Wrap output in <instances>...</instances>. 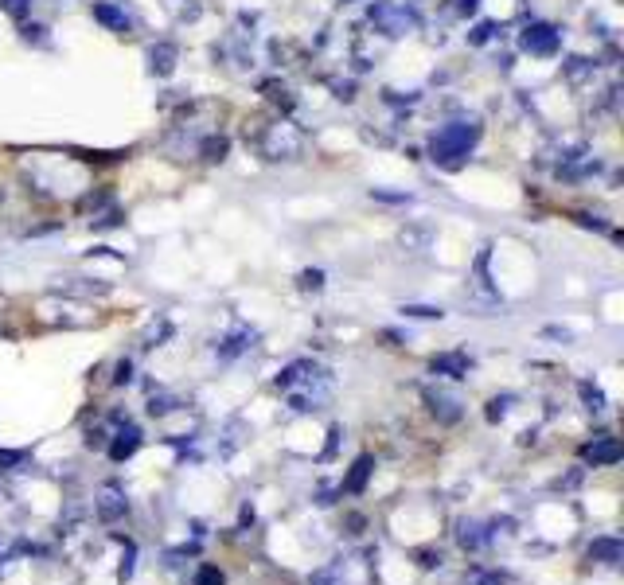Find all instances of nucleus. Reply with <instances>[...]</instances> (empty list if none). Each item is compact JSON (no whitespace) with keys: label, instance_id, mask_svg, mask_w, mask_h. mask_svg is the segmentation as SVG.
Segmentation results:
<instances>
[{"label":"nucleus","instance_id":"1","mask_svg":"<svg viewBox=\"0 0 624 585\" xmlns=\"http://www.w3.org/2000/svg\"><path fill=\"white\" fill-rule=\"evenodd\" d=\"M476 125H449V129H441L437 137H433V160H457V156H465L472 149V141H476Z\"/></svg>","mask_w":624,"mask_h":585},{"label":"nucleus","instance_id":"2","mask_svg":"<svg viewBox=\"0 0 624 585\" xmlns=\"http://www.w3.org/2000/svg\"><path fill=\"white\" fill-rule=\"evenodd\" d=\"M523 47L535 51V55H554V51H558V32H554L550 24H531V28L523 32Z\"/></svg>","mask_w":624,"mask_h":585},{"label":"nucleus","instance_id":"3","mask_svg":"<svg viewBox=\"0 0 624 585\" xmlns=\"http://www.w3.org/2000/svg\"><path fill=\"white\" fill-rule=\"evenodd\" d=\"M585 461L597 468V465H617L621 461V445L613 441V437H605V441H597V445H589L585 449Z\"/></svg>","mask_w":624,"mask_h":585},{"label":"nucleus","instance_id":"4","mask_svg":"<svg viewBox=\"0 0 624 585\" xmlns=\"http://www.w3.org/2000/svg\"><path fill=\"white\" fill-rule=\"evenodd\" d=\"M137 445H141V429L125 426L121 433H117L114 445H110V457H114V461H129V457L137 453Z\"/></svg>","mask_w":624,"mask_h":585},{"label":"nucleus","instance_id":"5","mask_svg":"<svg viewBox=\"0 0 624 585\" xmlns=\"http://www.w3.org/2000/svg\"><path fill=\"white\" fill-rule=\"evenodd\" d=\"M621 554H624V546L617 543V539H593V543H589V558H593V562L617 566V562H621Z\"/></svg>","mask_w":624,"mask_h":585},{"label":"nucleus","instance_id":"6","mask_svg":"<svg viewBox=\"0 0 624 585\" xmlns=\"http://www.w3.org/2000/svg\"><path fill=\"white\" fill-rule=\"evenodd\" d=\"M371 468H375V461H371V457H359V461L351 465V476L344 480V488H348L351 496H359V492L367 488V476H371Z\"/></svg>","mask_w":624,"mask_h":585},{"label":"nucleus","instance_id":"7","mask_svg":"<svg viewBox=\"0 0 624 585\" xmlns=\"http://www.w3.org/2000/svg\"><path fill=\"white\" fill-rule=\"evenodd\" d=\"M94 20H102V24H106V28H114V32H129L125 12H117L114 4H94Z\"/></svg>","mask_w":624,"mask_h":585},{"label":"nucleus","instance_id":"8","mask_svg":"<svg viewBox=\"0 0 624 585\" xmlns=\"http://www.w3.org/2000/svg\"><path fill=\"white\" fill-rule=\"evenodd\" d=\"M121 511H125V500H121L117 492H106L102 504H98V515H102V519H117Z\"/></svg>","mask_w":624,"mask_h":585},{"label":"nucleus","instance_id":"9","mask_svg":"<svg viewBox=\"0 0 624 585\" xmlns=\"http://www.w3.org/2000/svg\"><path fill=\"white\" fill-rule=\"evenodd\" d=\"M433 371H449L453 379H461V371H465V359H461V355H441V359H433Z\"/></svg>","mask_w":624,"mask_h":585},{"label":"nucleus","instance_id":"10","mask_svg":"<svg viewBox=\"0 0 624 585\" xmlns=\"http://www.w3.org/2000/svg\"><path fill=\"white\" fill-rule=\"evenodd\" d=\"M195 585H223V574H219L215 566H203L199 578H195Z\"/></svg>","mask_w":624,"mask_h":585},{"label":"nucleus","instance_id":"11","mask_svg":"<svg viewBox=\"0 0 624 585\" xmlns=\"http://www.w3.org/2000/svg\"><path fill=\"white\" fill-rule=\"evenodd\" d=\"M476 531H480L476 523H465V527H461V543H465V546H480V535H476Z\"/></svg>","mask_w":624,"mask_h":585},{"label":"nucleus","instance_id":"12","mask_svg":"<svg viewBox=\"0 0 624 585\" xmlns=\"http://www.w3.org/2000/svg\"><path fill=\"white\" fill-rule=\"evenodd\" d=\"M582 394H585V402H589V410H601V394L589 387V383L582 387Z\"/></svg>","mask_w":624,"mask_h":585},{"label":"nucleus","instance_id":"13","mask_svg":"<svg viewBox=\"0 0 624 585\" xmlns=\"http://www.w3.org/2000/svg\"><path fill=\"white\" fill-rule=\"evenodd\" d=\"M476 585H504V574H480Z\"/></svg>","mask_w":624,"mask_h":585},{"label":"nucleus","instance_id":"14","mask_svg":"<svg viewBox=\"0 0 624 585\" xmlns=\"http://www.w3.org/2000/svg\"><path fill=\"white\" fill-rule=\"evenodd\" d=\"M16 461H24V453H0V465H16Z\"/></svg>","mask_w":624,"mask_h":585},{"label":"nucleus","instance_id":"15","mask_svg":"<svg viewBox=\"0 0 624 585\" xmlns=\"http://www.w3.org/2000/svg\"><path fill=\"white\" fill-rule=\"evenodd\" d=\"M4 8H8L12 16H20V12H24V0H4Z\"/></svg>","mask_w":624,"mask_h":585},{"label":"nucleus","instance_id":"16","mask_svg":"<svg viewBox=\"0 0 624 585\" xmlns=\"http://www.w3.org/2000/svg\"><path fill=\"white\" fill-rule=\"evenodd\" d=\"M320 285V273H305V289H316Z\"/></svg>","mask_w":624,"mask_h":585},{"label":"nucleus","instance_id":"17","mask_svg":"<svg viewBox=\"0 0 624 585\" xmlns=\"http://www.w3.org/2000/svg\"><path fill=\"white\" fill-rule=\"evenodd\" d=\"M465 8H476V0H465Z\"/></svg>","mask_w":624,"mask_h":585}]
</instances>
